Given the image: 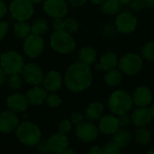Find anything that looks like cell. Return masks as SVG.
I'll return each instance as SVG.
<instances>
[{
  "label": "cell",
  "instance_id": "cell-1",
  "mask_svg": "<svg viewBox=\"0 0 154 154\" xmlns=\"http://www.w3.org/2000/svg\"><path fill=\"white\" fill-rule=\"evenodd\" d=\"M66 88L71 92H81L90 87L92 83V72L89 65L76 62L70 65L64 78Z\"/></svg>",
  "mask_w": 154,
  "mask_h": 154
},
{
  "label": "cell",
  "instance_id": "cell-2",
  "mask_svg": "<svg viewBox=\"0 0 154 154\" xmlns=\"http://www.w3.org/2000/svg\"><path fill=\"white\" fill-rule=\"evenodd\" d=\"M133 97L124 90L113 92L108 100V106L112 113L120 116L127 113L132 109Z\"/></svg>",
  "mask_w": 154,
  "mask_h": 154
},
{
  "label": "cell",
  "instance_id": "cell-3",
  "mask_svg": "<svg viewBox=\"0 0 154 154\" xmlns=\"http://www.w3.org/2000/svg\"><path fill=\"white\" fill-rule=\"evenodd\" d=\"M16 136L19 141L28 146L37 145L41 140V130L30 122H23L16 127Z\"/></svg>",
  "mask_w": 154,
  "mask_h": 154
},
{
  "label": "cell",
  "instance_id": "cell-4",
  "mask_svg": "<svg viewBox=\"0 0 154 154\" xmlns=\"http://www.w3.org/2000/svg\"><path fill=\"white\" fill-rule=\"evenodd\" d=\"M51 46L59 53L68 54L74 51L76 42L69 32L65 31H55L51 37Z\"/></svg>",
  "mask_w": 154,
  "mask_h": 154
},
{
  "label": "cell",
  "instance_id": "cell-5",
  "mask_svg": "<svg viewBox=\"0 0 154 154\" xmlns=\"http://www.w3.org/2000/svg\"><path fill=\"white\" fill-rule=\"evenodd\" d=\"M0 65L7 75H13L22 73L24 63L22 55L16 51H9L1 55Z\"/></svg>",
  "mask_w": 154,
  "mask_h": 154
},
{
  "label": "cell",
  "instance_id": "cell-6",
  "mask_svg": "<svg viewBox=\"0 0 154 154\" xmlns=\"http://www.w3.org/2000/svg\"><path fill=\"white\" fill-rule=\"evenodd\" d=\"M117 65L120 70L126 75H134L142 69L143 60L138 54L129 52L120 59Z\"/></svg>",
  "mask_w": 154,
  "mask_h": 154
},
{
  "label": "cell",
  "instance_id": "cell-7",
  "mask_svg": "<svg viewBox=\"0 0 154 154\" xmlns=\"http://www.w3.org/2000/svg\"><path fill=\"white\" fill-rule=\"evenodd\" d=\"M12 16L17 21H26L33 14V3L30 0H14L10 5Z\"/></svg>",
  "mask_w": 154,
  "mask_h": 154
},
{
  "label": "cell",
  "instance_id": "cell-8",
  "mask_svg": "<svg viewBox=\"0 0 154 154\" xmlns=\"http://www.w3.org/2000/svg\"><path fill=\"white\" fill-rule=\"evenodd\" d=\"M44 49V42L40 35L31 33L23 42V50L27 56L33 59L39 56Z\"/></svg>",
  "mask_w": 154,
  "mask_h": 154
},
{
  "label": "cell",
  "instance_id": "cell-9",
  "mask_svg": "<svg viewBox=\"0 0 154 154\" xmlns=\"http://www.w3.org/2000/svg\"><path fill=\"white\" fill-rule=\"evenodd\" d=\"M137 26V19L129 12H123L116 18V28L119 32L131 33Z\"/></svg>",
  "mask_w": 154,
  "mask_h": 154
},
{
  "label": "cell",
  "instance_id": "cell-10",
  "mask_svg": "<svg viewBox=\"0 0 154 154\" xmlns=\"http://www.w3.org/2000/svg\"><path fill=\"white\" fill-rule=\"evenodd\" d=\"M45 13L53 18H61L68 13V4L65 0H44Z\"/></svg>",
  "mask_w": 154,
  "mask_h": 154
},
{
  "label": "cell",
  "instance_id": "cell-11",
  "mask_svg": "<svg viewBox=\"0 0 154 154\" xmlns=\"http://www.w3.org/2000/svg\"><path fill=\"white\" fill-rule=\"evenodd\" d=\"M22 73L26 82L35 86L42 84L44 79V74L42 69L33 63L24 65Z\"/></svg>",
  "mask_w": 154,
  "mask_h": 154
},
{
  "label": "cell",
  "instance_id": "cell-12",
  "mask_svg": "<svg viewBox=\"0 0 154 154\" xmlns=\"http://www.w3.org/2000/svg\"><path fill=\"white\" fill-rule=\"evenodd\" d=\"M76 134L78 138L83 143H91L95 141L98 135V129L96 125L90 123L82 122L77 125Z\"/></svg>",
  "mask_w": 154,
  "mask_h": 154
},
{
  "label": "cell",
  "instance_id": "cell-13",
  "mask_svg": "<svg viewBox=\"0 0 154 154\" xmlns=\"http://www.w3.org/2000/svg\"><path fill=\"white\" fill-rule=\"evenodd\" d=\"M19 120L14 112L5 111L0 114V132L3 134H10L18 126Z\"/></svg>",
  "mask_w": 154,
  "mask_h": 154
},
{
  "label": "cell",
  "instance_id": "cell-14",
  "mask_svg": "<svg viewBox=\"0 0 154 154\" xmlns=\"http://www.w3.org/2000/svg\"><path fill=\"white\" fill-rule=\"evenodd\" d=\"M69 146V140L66 134L61 133H58L51 136L48 141L46 142V147L48 152L60 153L64 149L68 148Z\"/></svg>",
  "mask_w": 154,
  "mask_h": 154
},
{
  "label": "cell",
  "instance_id": "cell-15",
  "mask_svg": "<svg viewBox=\"0 0 154 154\" xmlns=\"http://www.w3.org/2000/svg\"><path fill=\"white\" fill-rule=\"evenodd\" d=\"M152 118L151 108L148 106H139V108L135 109L132 115L133 124L136 127H145Z\"/></svg>",
  "mask_w": 154,
  "mask_h": 154
},
{
  "label": "cell",
  "instance_id": "cell-16",
  "mask_svg": "<svg viewBox=\"0 0 154 154\" xmlns=\"http://www.w3.org/2000/svg\"><path fill=\"white\" fill-rule=\"evenodd\" d=\"M133 102L137 106H148L152 102V94L150 88L144 86L138 87L133 95Z\"/></svg>",
  "mask_w": 154,
  "mask_h": 154
},
{
  "label": "cell",
  "instance_id": "cell-17",
  "mask_svg": "<svg viewBox=\"0 0 154 154\" xmlns=\"http://www.w3.org/2000/svg\"><path fill=\"white\" fill-rule=\"evenodd\" d=\"M119 120L114 116L109 115L100 118L98 129L105 134H114L119 130Z\"/></svg>",
  "mask_w": 154,
  "mask_h": 154
},
{
  "label": "cell",
  "instance_id": "cell-18",
  "mask_svg": "<svg viewBox=\"0 0 154 154\" xmlns=\"http://www.w3.org/2000/svg\"><path fill=\"white\" fill-rule=\"evenodd\" d=\"M6 103L8 108L14 113L23 112L28 107V102L26 97L18 93H14L10 97H8Z\"/></svg>",
  "mask_w": 154,
  "mask_h": 154
},
{
  "label": "cell",
  "instance_id": "cell-19",
  "mask_svg": "<svg viewBox=\"0 0 154 154\" xmlns=\"http://www.w3.org/2000/svg\"><path fill=\"white\" fill-rule=\"evenodd\" d=\"M42 83H43L44 88L47 91L55 92L61 88V85H62L61 76L57 71H54V70L50 71L47 75L44 76Z\"/></svg>",
  "mask_w": 154,
  "mask_h": 154
},
{
  "label": "cell",
  "instance_id": "cell-20",
  "mask_svg": "<svg viewBox=\"0 0 154 154\" xmlns=\"http://www.w3.org/2000/svg\"><path fill=\"white\" fill-rule=\"evenodd\" d=\"M47 97V90L41 87H35L30 89L26 94L28 104L32 106H39L43 103Z\"/></svg>",
  "mask_w": 154,
  "mask_h": 154
},
{
  "label": "cell",
  "instance_id": "cell-21",
  "mask_svg": "<svg viewBox=\"0 0 154 154\" xmlns=\"http://www.w3.org/2000/svg\"><path fill=\"white\" fill-rule=\"evenodd\" d=\"M117 64H118V60L116 55L113 51H107L102 55L99 63L96 65V69L108 71L110 69H115L117 66Z\"/></svg>",
  "mask_w": 154,
  "mask_h": 154
},
{
  "label": "cell",
  "instance_id": "cell-22",
  "mask_svg": "<svg viewBox=\"0 0 154 154\" xmlns=\"http://www.w3.org/2000/svg\"><path fill=\"white\" fill-rule=\"evenodd\" d=\"M104 105L100 102L91 103L86 110V118L89 121H97L102 117Z\"/></svg>",
  "mask_w": 154,
  "mask_h": 154
},
{
  "label": "cell",
  "instance_id": "cell-23",
  "mask_svg": "<svg viewBox=\"0 0 154 154\" xmlns=\"http://www.w3.org/2000/svg\"><path fill=\"white\" fill-rule=\"evenodd\" d=\"M97 59V51L91 46H85L79 51V61L90 65L96 61Z\"/></svg>",
  "mask_w": 154,
  "mask_h": 154
},
{
  "label": "cell",
  "instance_id": "cell-24",
  "mask_svg": "<svg viewBox=\"0 0 154 154\" xmlns=\"http://www.w3.org/2000/svg\"><path fill=\"white\" fill-rule=\"evenodd\" d=\"M113 140L121 149H123L129 145L132 140V135L127 130H118L114 134Z\"/></svg>",
  "mask_w": 154,
  "mask_h": 154
},
{
  "label": "cell",
  "instance_id": "cell-25",
  "mask_svg": "<svg viewBox=\"0 0 154 154\" xmlns=\"http://www.w3.org/2000/svg\"><path fill=\"white\" fill-rule=\"evenodd\" d=\"M122 73L116 69H110L105 76V82L111 87H116L119 85L122 81Z\"/></svg>",
  "mask_w": 154,
  "mask_h": 154
},
{
  "label": "cell",
  "instance_id": "cell-26",
  "mask_svg": "<svg viewBox=\"0 0 154 154\" xmlns=\"http://www.w3.org/2000/svg\"><path fill=\"white\" fill-rule=\"evenodd\" d=\"M14 34L18 38L25 39L31 33V27L24 21H18V23H15L14 25Z\"/></svg>",
  "mask_w": 154,
  "mask_h": 154
},
{
  "label": "cell",
  "instance_id": "cell-27",
  "mask_svg": "<svg viewBox=\"0 0 154 154\" xmlns=\"http://www.w3.org/2000/svg\"><path fill=\"white\" fill-rule=\"evenodd\" d=\"M120 6L118 0H106L102 4V12L106 14H115L119 11Z\"/></svg>",
  "mask_w": 154,
  "mask_h": 154
},
{
  "label": "cell",
  "instance_id": "cell-28",
  "mask_svg": "<svg viewBox=\"0 0 154 154\" xmlns=\"http://www.w3.org/2000/svg\"><path fill=\"white\" fill-rule=\"evenodd\" d=\"M47 31H48V23L43 18H39L36 21H34L31 27V32L37 35H42L45 33Z\"/></svg>",
  "mask_w": 154,
  "mask_h": 154
},
{
  "label": "cell",
  "instance_id": "cell-29",
  "mask_svg": "<svg viewBox=\"0 0 154 154\" xmlns=\"http://www.w3.org/2000/svg\"><path fill=\"white\" fill-rule=\"evenodd\" d=\"M152 134L149 130L144 127H139L135 134V140L141 145H146L151 142Z\"/></svg>",
  "mask_w": 154,
  "mask_h": 154
},
{
  "label": "cell",
  "instance_id": "cell-30",
  "mask_svg": "<svg viewBox=\"0 0 154 154\" xmlns=\"http://www.w3.org/2000/svg\"><path fill=\"white\" fill-rule=\"evenodd\" d=\"M142 56L149 61L154 60V42H147L142 49Z\"/></svg>",
  "mask_w": 154,
  "mask_h": 154
},
{
  "label": "cell",
  "instance_id": "cell-31",
  "mask_svg": "<svg viewBox=\"0 0 154 154\" xmlns=\"http://www.w3.org/2000/svg\"><path fill=\"white\" fill-rule=\"evenodd\" d=\"M79 27V23L75 18H68L64 20V31L69 33L76 32Z\"/></svg>",
  "mask_w": 154,
  "mask_h": 154
},
{
  "label": "cell",
  "instance_id": "cell-32",
  "mask_svg": "<svg viewBox=\"0 0 154 154\" xmlns=\"http://www.w3.org/2000/svg\"><path fill=\"white\" fill-rule=\"evenodd\" d=\"M8 87L12 90L19 89L22 87V79L19 77L18 74H13V75H11L10 79H8Z\"/></svg>",
  "mask_w": 154,
  "mask_h": 154
},
{
  "label": "cell",
  "instance_id": "cell-33",
  "mask_svg": "<svg viewBox=\"0 0 154 154\" xmlns=\"http://www.w3.org/2000/svg\"><path fill=\"white\" fill-rule=\"evenodd\" d=\"M46 104L50 107H58L61 104V98L56 94H50L46 97Z\"/></svg>",
  "mask_w": 154,
  "mask_h": 154
},
{
  "label": "cell",
  "instance_id": "cell-34",
  "mask_svg": "<svg viewBox=\"0 0 154 154\" xmlns=\"http://www.w3.org/2000/svg\"><path fill=\"white\" fill-rule=\"evenodd\" d=\"M102 150H103V153L106 154H117L121 152V148L114 141L106 143Z\"/></svg>",
  "mask_w": 154,
  "mask_h": 154
},
{
  "label": "cell",
  "instance_id": "cell-35",
  "mask_svg": "<svg viewBox=\"0 0 154 154\" xmlns=\"http://www.w3.org/2000/svg\"><path fill=\"white\" fill-rule=\"evenodd\" d=\"M71 129H72V125L69 120H62L58 125L59 133H61L63 134H67Z\"/></svg>",
  "mask_w": 154,
  "mask_h": 154
},
{
  "label": "cell",
  "instance_id": "cell-36",
  "mask_svg": "<svg viewBox=\"0 0 154 154\" xmlns=\"http://www.w3.org/2000/svg\"><path fill=\"white\" fill-rule=\"evenodd\" d=\"M83 119H84L83 116L78 112L73 113L70 116V122H71V124H73L75 125H79V124H81L83 122Z\"/></svg>",
  "mask_w": 154,
  "mask_h": 154
},
{
  "label": "cell",
  "instance_id": "cell-37",
  "mask_svg": "<svg viewBox=\"0 0 154 154\" xmlns=\"http://www.w3.org/2000/svg\"><path fill=\"white\" fill-rule=\"evenodd\" d=\"M130 5L131 7L135 11H141L145 7V4L143 0H133Z\"/></svg>",
  "mask_w": 154,
  "mask_h": 154
},
{
  "label": "cell",
  "instance_id": "cell-38",
  "mask_svg": "<svg viewBox=\"0 0 154 154\" xmlns=\"http://www.w3.org/2000/svg\"><path fill=\"white\" fill-rule=\"evenodd\" d=\"M52 27L55 31H64V20L61 18H55L52 23Z\"/></svg>",
  "mask_w": 154,
  "mask_h": 154
},
{
  "label": "cell",
  "instance_id": "cell-39",
  "mask_svg": "<svg viewBox=\"0 0 154 154\" xmlns=\"http://www.w3.org/2000/svg\"><path fill=\"white\" fill-rule=\"evenodd\" d=\"M118 120H119L120 126H127L130 124V121H131L130 116L127 115V113L120 115L119 117H118Z\"/></svg>",
  "mask_w": 154,
  "mask_h": 154
},
{
  "label": "cell",
  "instance_id": "cell-40",
  "mask_svg": "<svg viewBox=\"0 0 154 154\" xmlns=\"http://www.w3.org/2000/svg\"><path fill=\"white\" fill-rule=\"evenodd\" d=\"M7 30H8V23L6 22L0 20V41H2L5 38V36L7 33Z\"/></svg>",
  "mask_w": 154,
  "mask_h": 154
},
{
  "label": "cell",
  "instance_id": "cell-41",
  "mask_svg": "<svg viewBox=\"0 0 154 154\" xmlns=\"http://www.w3.org/2000/svg\"><path fill=\"white\" fill-rule=\"evenodd\" d=\"M103 33H104V35H106V37H111V36H113V35L116 33V29H115V27H113L112 25L106 24V26H104Z\"/></svg>",
  "mask_w": 154,
  "mask_h": 154
},
{
  "label": "cell",
  "instance_id": "cell-42",
  "mask_svg": "<svg viewBox=\"0 0 154 154\" xmlns=\"http://www.w3.org/2000/svg\"><path fill=\"white\" fill-rule=\"evenodd\" d=\"M5 13H6V6L5 3L2 0H0V20L5 16Z\"/></svg>",
  "mask_w": 154,
  "mask_h": 154
},
{
  "label": "cell",
  "instance_id": "cell-43",
  "mask_svg": "<svg viewBox=\"0 0 154 154\" xmlns=\"http://www.w3.org/2000/svg\"><path fill=\"white\" fill-rule=\"evenodd\" d=\"M69 2L73 6H81L87 2V0H69Z\"/></svg>",
  "mask_w": 154,
  "mask_h": 154
},
{
  "label": "cell",
  "instance_id": "cell-44",
  "mask_svg": "<svg viewBox=\"0 0 154 154\" xmlns=\"http://www.w3.org/2000/svg\"><path fill=\"white\" fill-rule=\"evenodd\" d=\"M6 75L7 73L4 70L2 67H0V84H3L6 80Z\"/></svg>",
  "mask_w": 154,
  "mask_h": 154
},
{
  "label": "cell",
  "instance_id": "cell-45",
  "mask_svg": "<svg viewBox=\"0 0 154 154\" xmlns=\"http://www.w3.org/2000/svg\"><path fill=\"white\" fill-rule=\"evenodd\" d=\"M89 153L102 154L103 153V150H102L100 147H98V146H94V147H92V148L90 149V151H89Z\"/></svg>",
  "mask_w": 154,
  "mask_h": 154
},
{
  "label": "cell",
  "instance_id": "cell-46",
  "mask_svg": "<svg viewBox=\"0 0 154 154\" xmlns=\"http://www.w3.org/2000/svg\"><path fill=\"white\" fill-rule=\"evenodd\" d=\"M143 1H144L145 6L150 7V8L154 7V0H143Z\"/></svg>",
  "mask_w": 154,
  "mask_h": 154
},
{
  "label": "cell",
  "instance_id": "cell-47",
  "mask_svg": "<svg viewBox=\"0 0 154 154\" xmlns=\"http://www.w3.org/2000/svg\"><path fill=\"white\" fill-rule=\"evenodd\" d=\"M61 154H66V153H75V152L73 151V150H69V149H68V148H66V149H64L61 152Z\"/></svg>",
  "mask_w": 154,
  "mask_h": 154
},
{
  "label": "cell",
  "instance_id": "cell-48",
  "mask_svg": "<svg viewBox=\"0 0 154 154\" xmlns=\"http://www.w3.org/2000/svg\"><path fill=\"white\" fill-rule=\"evenodd\" d=\"M106 0H90L91 3H93L94 5H102Z\"/></svg>",
  "mask_w": 154,
  "mask_h": 154
},
{
  "label": "cell",
  "instance_id": "cell-49",
  "mask_svg": "<svg viewBox=\"0 0 154 154\" xmlns=\"http://www.w3.org/2000/svg\"><path fill=\"white\" fill-rule=\"evenodd\" d=\"M121 5H130L133 0H118Z\"/></svg>",
  "mask_w": 154,
  "mask_h": 154
},
{
  "label": "cell",
  "instance_id": "cell-50",
  "mask_svg": "<svg viewBox=\"0 0 154 154\" xmlns=\"http://www.w3.org/2000/svg\"><path fill=\"white\" fill-rule=\"evenodd\" d=\"M30 1L33 4H38V3H41L42 0H30Z\"/></svg>",
  "mask_w": 154,
  "mask_h": 154
},
{
  "label": "cell",
  "instance_id": "cell-51",
  "mask_svg": "<svg viewBox=\"0 0 154 154\" xmlns=\"http://www.w3.org/2000/svg\"><path fill=\"white\" fill-rule=\"evenodd\" d=\"M151 111H152V117L154 118V103L152 104V107H151Z\"/></svg>",
  "mask_w": 154,
  "mask_h": 154
},
{
  "label": "cell",
  "instance_id": "cell-52",
  "mask_svg": "<svg viewBox=\"0 0 154 154\" xmlns=\"http://www.w3.org/2000/svg\"><path fill=\"white\" fill-rule=\"evenodd\" d=\"M148 153H153L154 154V150H152V151H149Z\"/></svg>",
  "mask_w": 154,
  "mask_h": 154
}]
</instances>
